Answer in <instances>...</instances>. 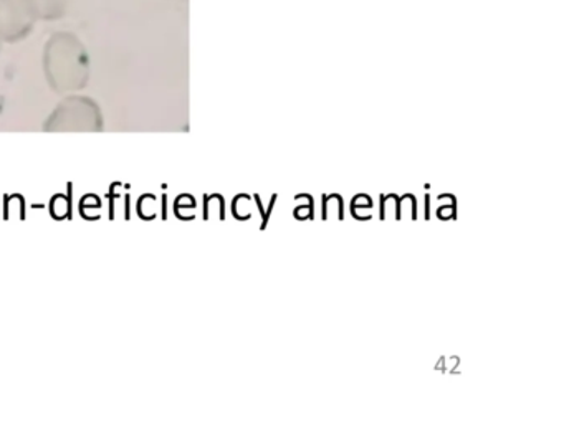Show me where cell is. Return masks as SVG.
Wrapping results in <instances>:
<instances>
[{"instance_id": "5", "label": "cell", "mask_w": 564, "mask_h": 423, "mask_svg": "<svg viewBox=\"0 0 564 423\" xmlns=\"http://www.w3.org/2000/svg\"><path fill=\"white\" fill-rule=\"evenodd\" d=\"M0 45H2V42H0Z\"/></svg>"}, {"instance_id": "4", "label": "cell", "mask_w": 564, "mask_h": 423, "mask_svg": "<svg viewBox=\"0 0 564 423\" xmlns=\"http://www.w3.org/2000/svg\"><path fill=\"white\" fill-rule=\"evenodd\" d=\"M35 19L52 22L67 15L70 0H28Z\"/></svg>"}, {"instance_id": "3", "label": "cell", "mask_w": 564, "mask_h": 423, "mask_svg": "<svg viewBox=\"0 0 564 423\" xmlns=\"http://www.w3.org/2000/svg\"><path fill=\"white\" fill-rule=\"evenodd\" d=\"M35 22L28 0H0V42H22L34 32Z\"/></svg>"}, {"instance_id": "1", "label": "cell", "mask_w": 564, "mask_h": 423, "mask_svg": "<svg viewBox=\"0 0 564 423\" xmlns=\"http://www.w3.org/2000/svg\"><path fill=\"white\" fill-rule=\"evenodd\" d=\"M44 73L57 95H72L90 82V55L87 46L72 32H55L44 46Z\"/></svg>"}, {"instance_id": "2", "label": "cell", "mask_w": 564, "mask_h": 423, "mask_svg": "<svg viewBox=\"0 0 564 423\" xmlns=\"http://www.w3.org/2000/svg\"><path fill=\"white\" fill-rule=\"evenodd\" d=\"M105 119L90 96L67 95L44 122L45 132H101Z\"/></svg>"}]
</instances>
